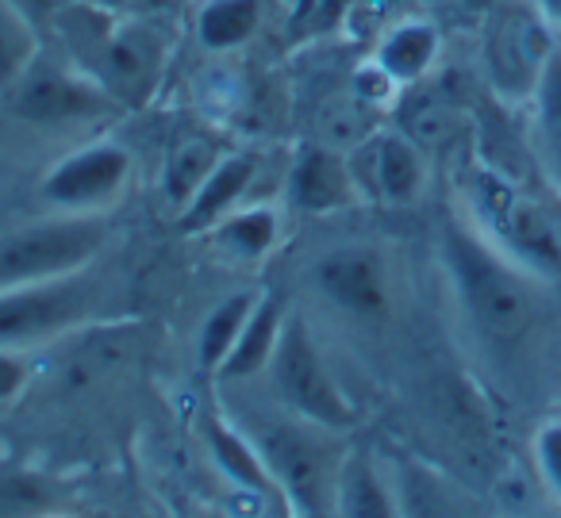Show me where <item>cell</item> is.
Segmentation results:
<instances>
[{"instance_id": "obj_1", "label": "cell", "mask_w": 561, "mask_h": 518, "mask_svg": "<svg viewBox=\"0 0 561 518\" xmlns=\"http://www.w3.org/2000/svg\"><path fill=\"white\" fill-rule=\"evenodd\" d=\"M55 32L70 50L73 66L85 70L116 104L139 108L162 85L170 43L150 20L70 0L55 12Z\"/></svg>"}, {"instance_id": "obj_2", "label": "cell", "mask_w": 561, "mask_h": 518, "mask_svg": "<svg viewBox=\"0 0 561 518\" xmlns=\"http://www.w3.org/2000/svg\"><path fill=\"white\" fill-rule=\"evenodd\" d=\"M446 262H450L454 285L466 303L473 326L496 346L527 338L535 326V296L527 288L530 273L515 265L477 231L446 234Z\"/></svg>"}, {"instance_id": "obj_3", "label": "cell", "mask_w": 561, "mask_h": 518, "mask_svg": "<svg viewBox=\"0 0 561 518\" xmlns=\"http://www.w3.org/2000/svg\"><path fill=\"white\" fill-rule=\"evenodd\" d=\"M558 27L546 20L535 0H496L484 9L481 58L492 93L507 104H530L553 50Z\"/></svg>"}, {"instance_id": "obj_4", "label": "cell", "mask_w": 561, "mask_h": 518, "mask_svg": "<svg viewBox=\"0 0 561 518\" xmlns=\"http://www.w3.org/2000/svg\"><path fill=\"white\" fill-rule=\"evenodd\" d=\"M469 204L481 223V234L512 257L515 265L530 273V277H558L561 273V242L553 234L550 219L542 216L530 196L519 193L515 181H507L496 170H473L469 177Z\"/></svg>"}, {"instance_id": "obj_5", "label": "cell", "mask_w": 561, "mask_h": 518, "mask_svg": "<svg viewBox=\"0 0 561 518\" xmlns=\"http://www.w3.org/2000/svg\"><path fill=\"white\" fill-rule=\"evenodd\" d=\"M104 242H108V223L101 219V211H66V216L20 227L9 239H0V288L89 269Z\"/></svg>"}, {"instance_id": "obj_6", "label": "cell", "mask_w": 561, "mask_h": 518, "mask_svg": "<svg viewBox=\"0 0 561 518\" xmlns=\"http://www.w3.org/2000/svg\"><path fill=\"white\" fill-rule=\"evenodd\" d=\"M323 430L328 426L297 418V423L270 426L257 438V453H262L273 484L285 492V499L300 515H331L339 503L343 461H339L335 446L323 438Z\"/></svg>"}, {"instance_id": "obj_7", "label": "cell", "mask_w": 561, "mask_h": 518, "mask_svg": "<svg viewBox=\"0 0 561 518\" xmlns=\"http://www.w3.org/2000/svg\"><path fill=\"white\" fill-rule=\"evenodd\" d=\"M270 377L280 403L297 418L328 426V430H346V426L358 423V411L346 400L339 380L328 372L320 346H316L305 319L285 315V326H280L277 349H273V361H270Z\"/></svg>"}, {"instance_id": "obj_8", "label": "cell", "mask_w": 561, "mask_h": 518, "mask_svg": "<svg viewBox=\"0 0 561 518\" xmlns=\"http://www.w3.org/2000/svg\"><path fill=\"white\" fill-rule=\"evenodd\" d=\"M96 300V285L81 273L0 288V349H24L78 326Z\"/></svg>"}, {"instance_id": "obj_9", "label": "cell", "mask_w": 561, "mask_h": 518, "mask_svg": "<svg viewBox=\"0 0 561 518\" xmlns=\"http://www.w3.org/2000/svg\"><path fill=\"white\" fill-rule=\"evenodd\" d=\"M4 101L27 124H78L116 108V101L85 70L47 62V58H35L24 78L4 93Z\"/></svg>"}, {"instance_id": "obj_10", "label": "cell", "mask_w": 561, "mask_h": 518, "mask_svg": "<svg viewBox=\"0 0 561 518\" xmlns=\"http://www.w3.org/2000/svg\"><path fill=\"white\" fill-rule=\"evenodd\" d=\"M354 185L358 196L381 208H408L420 200L423 185H427V162H423V147L412 142L404 131H369L346 150Z\"/></svg>"}, {"instance_id": "obj_11", "label": "cell", "mask_w": 561, "mask_h": 518, "mask_svg": "<svg viewBox=\"0 0 561 518\" xmlns=\"http://www.w3.org/2000/svg\"><path fill=\"white\" fill-rule=\"evenodd\" d=\"M127 177H131L127 150L112 147V142H96V147H85L50 165L39 193L43 200L62 211H101L124 193Z\"/></svg>"}, {"instance_id": "obj_12", "label": "cell", "mask_w": 561, "mask_h": 518, "mask_svg": "<svg viewBox=\"0 0 561 518\" xmlns=\"http://www.w3.org/2000/svg\"><path fill=\"white\" fill-rule=\"evenodd\" d=\"M358 185H354L346 150L316 142L297 158L289 173V204L308 216H328V211H343L358 204Z\"/></svg>"}, {"instance_id": "obj_13", "label": "cell", "mask_w": 561, "mask_h": 518, "mask_svg": "<svg viewBox=\"0 0 561 518\" xmlns=\"http://www.w3.org/2000/svg\"><path fill=\"white\" fill-rule=\"evenodd\" d=\"M316 285L331 303L354 311V315H377L389 303L385 292V265L374 250L343 246L335 254L320 257L316 265Z\"/></svg>"}, {"instance_id": "obj_14", "label": "cell", "mask_w": 561, "mask_h": 518, "mask_svg": "<svg viewBox=\"0 0 561 518\" xmlns=\"http://www.w3.org/2000/svg\"><path fill=\"white\" fill-rule=\"evenodd\" d=\"M227 158L219 135L204 131V127H185V131L173 135L170 150H165V165H162V193L170 204L185 208L196 196V188L211 177L219 162Z\"/></svg>"}, {"instance_id": "obj_15", "label": "cell", "mask_w": 561, "mask_h": 518, "mask_svg": "<svg viewBox=\"0 0 561 518\" xmlns=\"http://www.w3.org/2000/svg\"><path fill=\"white\" fill-rule=\"evenodd\" d=\"M254 181V162L242 154H227L224 162L211 170V177L196 188L193 200L181 208L178 216V227L185 234H201V231H211L224 216H231L234 204L242 200V193L250 188Z\"/></svg>"}, {"instance_id": "obj_16", "label": "cell", "mask_w": 561, "mask_h": 518, "mask_svg": "<svg viewBox=\"0 0 561 518\" xmlns=\"http://www.w3.org/2000/svg\"><path fill=\"white\" fill-rule=\"evenodd\" d=\"M280 326H285V303H280V296H262V300H254V311H250V319L242 323L239 342L231 346L227 361L219 365V377L239 380V377H254V372L270 369Z\"/></svg>"}, {"instance_id": "obj_17", "label": "cell", "mask_w": 561, "mask_h": 518, "mask_svg": "<svg viewBox=\"0 0 561 518\" xmlns=\"http://www.w3.org/2000/svg\"><path fill=\"white\" fill-rule=\"evenodd\" d=\"M400 131L412 142H420L423 150L443 147L458 131V101L431 78L415 81L400 101Z\"/></svg>"}, {"instance_id": "obj_18", "label": "cell", "mask_w": 561, "mask_h": 518, "mask_svg": "<svg viewBox=\"0 0 561 518\" xmlns=\"http://www.w3.org/2000/svg\"><path fill=\"white\" fill-rule=\"evenodd\" d=\"M438 58V32L431 24H400L389 32L377 47V70L392 81V85H415V81L431 78V66Z\"/></svg>"}, {"instance_id": "obj_19", "label": "cell", "mask_w": 561, "mask_h": 518, "mask_svg": "<svg viewBox=\"0 0 561 518\" xmlns=\"http://www.w3.org/2000/svg\"><path fill=\"white\" fill-rule=\"evenodd\" d=\"M262 27V0H208L196 12V39L204 50H234Z\"/></svg>"}, {"instance_id": "obj_20", "label": "cell", "mask_w": 561, "mask_h": 518, "mask_svg": "<svg viewBox=\"0 0 561 518\" xmlns=\"http://www.w3.org/2000/svg\"><path fill=\"white\" fill-rule=\"evenodd\" d=\"M530 108H535V147L561 193V47L553 50L550 66L530 96Z\"/></svg>"}, {"instance_id": "obj_21", "label": "cell", "mask_w": 561, "mask_h": 518, "mask_svg": "<svg viewBox=\"0 0 561 518\" xmlns=\"http://www.w3.org/2000/svg\"><path fill=\"white\" fill-rule=\"evenodd\" d=\"M39 58V32L35 20L16 0H0V96L9 93L27 66Z\"/></svg>"}, {"instance_id": "obj_22", "label": "cell", "mask_w": 561, "mask_h": 518, "mask_svg": "<svg viewBox=\"0 0 561 518\" xmlns=\"http://www.w3.org/2000/svg\"><path fill=\"white\" fill-rule=\"evenodd\" d=\"M208 446H211L216 464L234 480V484L250 487V492H257V495H265V492L277 487L270 476V469H265L262 453H257V446H250V441L242 438V434H234L231 426L211 423L208 426Z\"/></svg>"}, {"instance_id": "obj_23", "label": "cell", "mask_w": 561, "mask_h": 518, "mask_svg": "<svg viewBox=\"0 0 561 518\" xmlns=\"http://www.w3.org/2000/svg\"><path fill=\"white\" fill-rule=\"evenodd\" d=\"M216 242L234 257H262L277 242V216L270 208H234L211 227Z\"/></svg>"}, {"instance_id": "obj_24", "label": "cell", "mask_w": 561, "mask_h": 518, "mask_svg": "<svg viewBox=\"0 0 561 518\" xmlns=\"http://www.w3.org/2000/svg\"><path fill=\"white\" fill-rule=\"evenodd\" d=\"M250 311H254V296L239 292V296H227V300L204 319V331H201V365L204 369L219 372V365L227 361L231 346L239 342V331L250 319Z\"/></svg>"}, {"instance_id": "obj_25", "label": "cell", "mask_w": 561, "mask_h": 518, "mask_svg": "<svg viewBox=\"0 0 561 518\" xmlns=\"http://www.w3.org/2000/svg\"><path fill=\"white\" fill-rule=\"evenodd\" d=\"M339 515H392V499L385 495L377 472L366 461L343 464V476H339Z\"/></svg>"}, {"instance_id": "obj_26", "label": "cell", "mask_w": 561, "mask_h": 518, "mask_svg": "<svg viewBox=\"0 0 561 518\" xmlns=\"http://www.w3.org/2000/svg\"><path fill=\"white\" fill-rule=\"evenodd\" d=\"M535 461H538V472H542L546 487H550L553 499L561 503V418L546 423L542 430L535 434Z\"/></svg>"}, {"instance_id": "obj_27", "label": "cell", "mask_w": 561, "mask_h": 518, "mask_svg": "<svg viewBox=\"0 0 561 518\" xmlns=\"http://www.w3.org/2000/svg\"><path fill=\"white\" fill-rule=\"evenodd\" d=\"M24 380H27V365L16 357V349H0V403H9L24 388Z\"/></svg>"}, {"instance_id": "obj_28", "label": "cell", "mask_w": 561, "mask_h": 518, "mask_svg": "<svg viewBox=\"0 0 561 518\" xmlns=\"http://www.w3.org/2000/svg\"><path fill=\"white\" fill-rule=\"evenodd\" d=\"M16 4L35 20V24H43V20H55V12L62 9V4H70V0H16Z\"/></svg>"}, {"instance_id": "obj_29", "label": "cell", "mask_w": 561, "mask_h": 518, "mask_svg": "<svg viewBox=\"0 0 561 518\" xmlns=\"http://www.w3.org/2000/svg\"><path fill=\"white\" fill-rule=\"evenodd\" d=\"M535 4L546 12V20H550V24L561 32V0H535Z\"/></svg>"}, {"instance_id": "obj_30", "label": "cell", "mask_w": 561, "mask_h": 518, "mask_svg": "<svg viewBox=\"0 0 561 518\" xmlns=\"http://www.w3.org/2000/svg\"><path fill=\"white\" fill-rule=\"evenodd\" d=\"M93 4H104V9H116V12H131L139 0H93Z\"/></svg>"}, {"instance_id": "obj_31", "label": "cell", "mask_w": 561, "mask_h": 518, "mask_svg": "<svg viewBox=\"0 0 561 518\" xmlns=\"http://www.w3.org/2000/svg\"><path fill=\"white\" fill-rule=\"evenodd\" d=\"M496 0H466V9H473V12H484V9H492Z\"/></svg>"}]
</instances>
